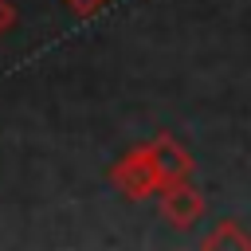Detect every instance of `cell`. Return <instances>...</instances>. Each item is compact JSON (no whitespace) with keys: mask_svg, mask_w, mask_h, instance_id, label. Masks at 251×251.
Returning <instances> with one entry per match:
<instances>
[{"mask_svg":"<svg viewBox=\"0 0 251 251\" xmlns=\"http://www.w3.org/2000/svg\"><path fill=\"white\" fill-rule=\"evenodd\" d=\"M16 27V8H12V0H0V35H8Z\"/></svg>","mask_w":251,"mask_h":251,"instance_id":"obj_6","label":"cell"},{"mask_svg":"<svg viewBox=\"0 0 251 251\" xmlns=\"http://www.w3.org/2000/svg\"><path fill=\"white\" fill-rule=\"evenodd\" d=\"M63 4H67L75 16H94V12H102L110 0H63Z\"/></svg>","mask_w":251,"mask_h":251,"instance_id":"obj_5","label":"cell"},{"mask_svg":"<svg viewBox=\"0 0 251 251\" xmlns=\"http://www.w3.org/2000/svg\"><path fill=\"white\" fill-rule=\"evenodd\" d=\"M149 153H153V165H157V173H161L165 184H173V180H188L192 169H196L192 153H188L173 133H157V137L149 141Z\"/></svg>","mask_w":251,"mask_h":251,"instance_id":"obj_3","label":"cell"},{"mask_svg":"<svg viewBox=\"0 0 251 251\" xmlns=\"http://www.w3.org/2000/svg\"><path fill=\"white\" fill-rule=\"evenodd\" d=\"M204 208H208V204H204V192L192 188L188 180L161 184V216H165L169 227H176V231L192 227V224L204 216Z\"/></svg>","mask_w":251,"mask_h":251,"instance_id":"obj_2","label":"cell"},{"mask_svg":"<svg viewBox=\"0 0 251 251\" xmlns=\"http://www.w3.org/2000/svg\"><path fill=\"white\" fill-rule=\"evenodd\" d=\"M110 184H114L126 200H149L153 192H161L165 180H161V173H157V165H153L149 141L126 149V153L110 165Z\"/></svg>","mask_w":251,"mask_h":251,"instance_id":"obj_1","label":"cell"},{"mask_svg":"<svg viewBox=\"0 0 251 251\" xmlns=\"http://www.w3.org/2000/svg\"><path fill=\"white\" fill-rule=\"evenodd\" d=\"M200 247H208V251H216V247H220V251H227V247H231V251H251V235H247L235 220H224L216 231H208V235L200 239Z\"/></svg>","mask_w":251,"mask_h":251,"instance_id":"obj_4","label":"cell"}]
</instances>
